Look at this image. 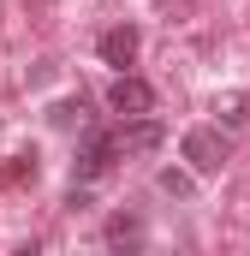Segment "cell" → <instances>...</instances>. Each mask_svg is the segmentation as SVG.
Returning <instances> with one entry per match:
<instances>
[{
	"label": "cell",
	"mask_w": 250,
	"mask_h": 256,
	"mask_svg": "<svg viewBox=\"0 0 250 256\" xmlns=\"http://www.w3.org/2000/svg\"><path fill=\"white\" fill-rule=\"evenodd\" d=\"M125 161L120 137L114 131H84V143H78V161H72V185H84V191H96L114 167Z\"/></svg>",
	"instance_id": "obj_1"
},
{
	"label": "cell",
	"mask_w": 250,
	"mask_h": 256,
	"mask_svg": "<svg viewBox=\"0 0 250 256\" xmlns=\"http://www.w3.org/2000/svg\"><path fill=\"white\" fill-rule=\"evenodd\" d=\"M185 161H190L196 179H214V173L232 161V137H226L220 126H190L185 131Z\"/></svg>",
	"instance_id": "obj_2"
},
{
	"label": "cell",
	"mask_w": 250,
	"mask_h": 256,
	"mask_svg": "<svg viewBox=\"0 0 250 256\" xmlns=\"http://www.w3.org/2000/svg\"><path fill=\"white\" fill-rule=\"evenodd\" d=\"M108 108H114L120 120H137V114H155V90H149L143 78H131V72H120V78L108 84Z\"/></svg>",
	"instance_id": "obj_3"
},
{
	"label": "cell",
	"mask_w": 250,
	"mask_h": 256,
	"mask_svg": "<svg viewBox=\"0 0 250 256\" xmlns=\"http://www.w3.org/2000/svg\"><path fill=\"white\" fill-rule=\"evenodd\" d=\"M114 137H120L125 155H149V149H161V143H167V126H161L155 114H137V120L114 126Z\"/></svg>",
	"instance_id": "obj_4"
},
{
	"label": "cell",
	"mask_w": 250,
	"mask_h": 256,
	"mask_svg": "<svg viewBox=\"0 0 250 256\" xmlns=\"http://www.w3.org/2000/svg\"><path fill=\"white\" fill-rule=\"evenodd\" d=\"M96 48H102V60L108 66H131L137 60V48H143V36H137V24H114V30H102V42H96Z\"/></svg>",
	"instance_id": "obj_5"
},
{
	"label": "cell",
	"mask_w": 250,
	"mask_h": 256,
	"mask_svg": "<svg viewBox=\"0 0 250 256\" xmlns=\"http://www.w3.org/2000/svg\"><path fill=\"white\" fill-rule=\"evenodd\" d=\"M137 238H143V226H137L131 214H114V220H108V244H137Z\"/></svg>",
	"instance_id": "obj_6"
},
{
	"label": "cell",
	"mask_w": 250,
	"mask_h": 256,
	"mask_svg": "<svg viewBox=\"0 0 250 256\" xmlns=\"http://www.w3.org/2000/svg\"><path fill=\"white\" fill-rule=\"evenodd\" d=\"M161 191H167V196H190V191H196V173H179V167H167V173H161Z\"/></svg>",
	"instance_id": "obj_7"
},
{
	"label": "cell",
	"mask_w": 250,
	"mask_h": 256,
	"mask_svg": "<svg viewBox=\"0 0 250 256\" xmlns=\"http://www.w3.org/2000/svg\"><path fill=\"white\" fill-rule=\"evenodd\" d=\"M24 179H36V155H12V167L0 173V185H24Z\"/></svg>",
	"instance_id": "obj_8"
},
{
	"label": "cell",
	"mask_w": 250,
	"mask_h": 256,
	"mask_svg": "<svg viewBox=\"0 0 250 256\" xmlns=\"http://www.w3.org/2000/svg\"><path fill=\"white\" fill-rule=\"evenodd\" d=\"M78 120H84V96H78V102H60V108H54V126H78Z\"/></svg>",
	"instance_id": "obj_9"
}]
</instances>
